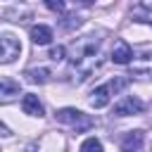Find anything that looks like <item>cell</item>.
<instances>
[{
	"mask_svg": "<svg viewBox=\"0 0 152 152\" xmlns=\"http://www.w3.org/2000/svg\"><path fill=\"white\" fill-rule=\"evenodd\" d=\"M142 142H145L142 131H128V133L121 138V150H126V152H131V150H140Z\"/></svg>",
	"mask_w": 152,
	"mask_h": 152,
	"instance_id": "11",
	"label": "cell"
},
{
	"mask_svg": "<svg viewBox=\"0 0 152 152\" xmlns=\"http://www.w3.org/2000/svg\"><path fill=\"white\" fill-rule=\"evenodd\" d=\"M142 109H145V104L135 95H124L121 100L114 102V116H131V114H140Z\"/></svg>",
	"mask_w": 152,
	"mask_h": 152,
	"instance_id": "5",
	"label": "cell"
},
{
	"mask_svg": "<svg viewBox=\"0 0 152 152\" xmlns=\"http://www.w3.org/2000/svg\"><path fill=\"white\" fill-rule=\"evenodd\" d=\"M133 57V50L126 40H114V48H112V62L114 64H128Z\"/></svg>",
	"mask_w": 152,
	"mask_h": 152,
	"instance_id": "9",
	"label": "cell"
},
{
	"mask_svg": "<svg viewBox=\"0 0 152 152\" xmlns=\"http://www.w3.org/2000/svg\"><path fill=\"white\" fill-rule=\"evenodd\" d=\"M131 69L138 78H152V50H142V52H133L131 57Z\"/></svg>",
	"mask_w": 152,
	"mask_h": 152,
	"instance_id": "4",
	"label": "cell"
},
{
	"mask_svg": "<svg viewBox=\"0 0 152 152\" xmlns=\"http://www.w3.org/2000/svg\"><path fill=\"white\" fill-rule=\"evenodd\" d=\"M21 95V86L14 78H0V104H12Z\"/></svg>",
	"mask_w": 152,
	"mask_h": 152,
	"instance_id": "6",
	"label": "cell"
},
{
	"mask_svg": "<svg viewBox=\"0 0 152 152\" xmlns=\"http://www.w3.org/2000/svg\"><path fill=\"white\" fill-rule=\"evenodd\" d=\"M100 43H102V38L95 36V33L76 38V40L71 43V48H69V50H71V64L78 62V59H86V57H90V55H97Z\"/></svg>",
	"mask_w": 152,
	"mask_h": 152,
	"instance_id": "2",
	"label": "cell"
},
{
	"mask_svg": "<svg viewBox=\"0 0 152 152\" xmlns=\"http://www.w3.org/2000/svg\"><path fill=\"white\" fill-rule=\"evenodd\" d=\"M81 150H83V152H100V150H102V142H100L97 138H88V140L81 142Z\"/></svg>",
	"mask_w": 152,
	"mask_h": 152,
	"instance_id": "13",
	"label": "cell"
},
{
	"mask_svg": "<svg viewBox=\"0 0 152 152\" xmlns=\"http://www.w3.org/2000/svg\"><path fill=\"white\" fill-rule=\"evenodd\" d=\"M21 55V43L17 36L12 33H2L0 36V64H10Z\"/></svg>",
	"mask_w": 152,
	"mask_h": 152,
	"instance_id": "3",
	"label": "cell"
},
{
	"mask_svg": "<svg viewBox=\"0 0 152 152\" xmlns=\"http://www.w3.org/2000/svg\"><path fill=\"white\" fill-rule=\"evenodd\" d=\"M140 5H142L145 10H150V12H152V0H140Z\"/></svg>",
	"mask_w": 152,
	"mask_h": 152,
	"instance_id": "18",
	"label": "cell"
},
{
	"mask_svg": "<svg viewBox=\"0 0 152 152\" xmlns=\"http://www.w3.org/2000/svg\"><path fill=\"white\" fill-rule=\"evenodd\" d=\"M43 2H45V7L52 10V12H64V7H66L64 0H43Z\"/></svg>",
	"mask_w": 152,
	"mask_h": 152,
	"instance_id": "16",
	"label": "cell"
},
{
	"mask_svg": "<svg viewBox=\"0 0 152 152\" xmlns=\"http://www.w3.org/2000/svg\"><path fill=\"white\" fill-rule=\"evenodd\" d=\"M10 135H12V131H10V128L0 121V138H10Z\"/></svg>",
	"mask_w": 152,
	"mask_h": 152,
	"instance_id": "17",
	"label": "cell"
},
{
	"mask_svg": "<svg viewBox=\"0 0 152 152\" xmlns=\"http://www.w3.org/2000/svg\"><path fill=\"white\" fill-rule=\"evenodd\" d=\"M83 24V17L81 14H69L64 21H62V26L66 28V31H71V28H76V26H81Z\"/></svg>",
	"mask_w": 152,
	"mask_h": 152,
	"instance_id": "14",
	"label": "cell"
},
{
	"mask_svg": "<svg viewBox=\"0 0 152 152\" xmlns=\"http://www.w3.org/2000/svg\"><path fill=\"white\" fill-rule=\"evenodd\" d=\"M55 116H57L59 124L71 126L76 133H83V131H88V128L95 126V119H93V116H88V114H83L81 109H74V107H64V109H59Z\"/></svg>",
	"mask_w": 152,
	"mask_h": 152,
	"instance_id": "1",
	"label": "cell"
},
{
	"mask_svg": "<svg viewBox=\"0 0 152 152\" xmlns=\"http://www.w3.org/2000/svg\"><path fill=\"white\" fill-rule=\"evenodd\" d=\"M78 2H83V5H90V2H95V0H78Z\"/></svg>",
	"mask_w": 152,
	"mask_h": 152,
	"instance_id": "19",
	"label": "cell"
},
{
	"mask_svg": "<svg viewBox=\"0 0 152 152\" xmlns=\"http://www.w3.org/2000/svg\"><path fill=\"white\" fill-rule=\"evenodd\" d=\"M50 76H52V71H50L48 66H36V69H28V71H26V78H28L31 83H48Z\"/></svg>",
	"mask_w": 152,
	"mask_h": 152,
	"instance_id": "12",
	"label": "cell"
},
{
	"mask_svg": "<svg viewBox=\"0 0 152 152\" xmlns=\"http://www.w3.org/2000/svg\"><path fill=\"white\" fill-rule=\"evenodd\" d=\"M109 97H112V90H109V86H107V83H102V86H97V88L90 93L88 104H90L93 109H102V107H107V104H109Z\"/></svg>",
	"mask_w": 152,
	"mask_h": 152,
	"instance_id": "8",
	"label": "cell"
},
{
	"mask_svg": "<svg viewBox=\"0 0 152 152\" xmlns=\"http://www.w3.org/2000/svg\"><path fill=\"white\" fill-rule=\"evenodd\" d=\"M31 40H33L36 45H50V40H52V28L45 26V24L31 26Z\"/></svg>",
	"mask_w": 152,
	"mask_h": 152,
	"instance_id": "10",
	"label": "cell"
},
{
	"mask_svg": "<svg viewBox=\"0 0 152 152\" xmlns=\"http://www.w3.org/2000/svg\"><path fill=\"white\" fill-rule=\"evenodd\" d=\"M48 57H50L52 62H62V59L66 57V48H64V45H52V48H50V55H48Z\"/></svg>",
	"mask_w": 152,
	"mask_h": 152,
	"instance_id": "15",
	"label": "cell"
},
{
	"mask_svg": "<svg viewBox=\"0 0 152 152\" xmlns=\"http://www.w3.org/2000/svg\"><path fill=\"white\" fill-rule=\"evenodd\" d=\"M21 109H24V114H28V116H36V119H40L43 114H45V107H43V102L38 100V95H33V93H26V95H21Z\"/></svg>",
	"mask_w": 152,
	"mask_h": 152,
	"instance_id": "7",
	"label": "cell"
}]
</instances>
